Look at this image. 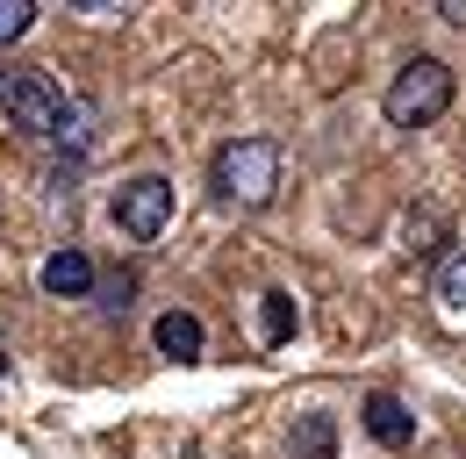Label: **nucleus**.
Instances as JSON below:
<instances>
[{
  "mask_svg": "<svg viewBox=\"0 0 466 459\" xmlns=\"http://www.w3.org/2000/svg\"><path fill=\"white\" fill-rule=\"evenodd\" d=\"M0 108L29 137H51V144H72V151L86 144V108L65 101L44 65H0Z\"/></svg>",
  "mask_w": 466,
  "mask_h": 459,
  "instance_id": "1",
  "label": "nucleus"
},
{
  "mask_svg": "<svg viewBox=\"0 0 466 459\" xmlns=\"http://www.w3.org/2000/svg\"><path fill=\"white\" fill-rule=\"evenodd\" d=\"M216 194L237 209H266L280 194V144L273 137H237L216 151Z\"/></svg>",
  "mask_w": 466,
  "mask_h": 459,
  "instance_id": "2",
  "label": "nucleus"
},
{
  "mask_svg": "<svg viewBox=\"0 0 466 459\" xmlns=\"http://www.w3.org/2000/svg\"><path fill=\"white\" fill-rule=\"evenodd\" d=\"M380 108H388L395 129H423V122H438V115L452 108V65H445V57H409L402 72L388 79Z\"/></svg>",
  "mask_w": 466,
  "mask_h": 459,
  "instance_id": "3",
  "label": "nucleus"
},
{
  "mask_svg": "<svg viewBox=\"0 0 466 459\" xmlns=\"http://www.w3.org/2000/svg\"><path fill=\"white\" fill-rule=\"evenodd\" d=\"M108 216H116L122 237H137V244H151L166 216H173V179L166 172H137V179H122L116 201H108Z\"/></svg>",
  "mask_w": 466,
  "mask_h": 459,
  "instance_id": "4",
  "label": "nucleus"
},
{
  "mask_svg": "<svg viewBox=\"0 0 466 459\" xmlns=\"http://www.w3.org/2000/svg\"><path fill=\"white\" fill-rule=\"evenodd\" d=\"M94 280H101V273H94V259H86L79 244H65V251L44 259V294H58V301H86Z\"/></svg>",
  "mask_w": 466,
  "mask_h": 459,
  "instance_id": "5",
  "label": "nucleus"
},
{
  "mask_svg": "<svg viewBox=\"0 0 466 459\" xmlns=\"http://www.w3.org/2000/svg\"><path fill=\"white\" fill-rule=\"evenodd\" d=\"M366 431H373L380 445H395V453H402L409 438H416V416H409V409L388 395V388H373V395H366Z\"/></svg>",
  "mask_w": 466,
  "mask_h": 459,
  "instance_id": "6",
  "label": "nucleus"
},
{
  "mask_svg": "<svg viewBox=\"0 0 466 459\" xmlns=\"http://www.w3.org/2000/svg\"><path fill=\"white\" fill-rule=\"evenodd\" d=\"M151 344H158L166 359H201L208 331H201V316H187V309H166V316H158V331H151Z\"/></svg>",
  "mask_w": 466,
  "mask_h": 459,
  "instance_id": "7",
  "label": "nucleus"
},
{
  "mask_svg": "<svg viewBox=\"0 0 466 459\" xmlns=\"http://www.w3.org/2000/svg\"><path fill=\"white\" fill-rule=\"evenodd\" d=\"M258 301H266V309H258V338H266V344H288L294 338V294L273 287V294H258Z\"/></svg>",
  "mask_w": 466,
  "mask_h": 459,
  "instance_id": "8",
  "label": "nucleus"
},
{
  "mask_svg": "<svg viewBox=\"0 0 466 459\" xmlns=\"http://www.w3.org/2000/svg\"><path fill=\"white\" fill-rule=\"evenodd\" d=\"M294 453H301V459H330V453H338L330 416H301V423H294Z\"/></svg>",
  "mask_w": 466,
  "mask_h": 459,
  "instance_id": "9",
  "label": "nucleus"
},
{
  "mask_svg": "<svg viewBox=\"0 0 466 459\" xmlns=\"http://www.w3.org/2000/svg\"><path fill=\"white\" fill-rule=\"evenodd\" d=\"M438 301H445V309H466V251H452V259L438 266Z\"/></svg>",
  "mask_w": 466,
  "mask_h": 459,
  "instance_id": "10",
  "label": "nucleus"
},
{
  "mask_svg": "<svg viewBox=\"0 0 466 459\" xmlns=\"http://www.w3.org/2000/svg\"><path fill=\"white\" fill-rule=\"evenodd\" d=\"M29 22H36V0H0V44L29 36Z\"/></svg>",
  "mask_w": 466,
  "mask_h": 459,
  "instance_id": "11",
  "label": "nucleus"
},
{
  "mask_svg": "<svg viewBox=\"0 0 466 459\" xmlns=\"http://www.w3.org/2000/svg\"><path fill=\"white\" fill-rule=\"evenodd\" d=\"M129 273H101V280H94V294H101V309H108V316H122V309H129Z\"/></svg>",
  "mask_w": 466,
  "mask_h": 459,
  "instance_id": "12",
  "label": "nucleus"
},
{
  "mask_svg": "<svg viewBox=\"0 0 466 459\" xmlns=\"http://www.w3.org/2000/svg\"><path fill=\"white\" fill-rule=\"evenodd\" d=\"M438 15H445V22H452V29H466V0H445V7H438Z\"/></svg>",
  "mask_w": 466,
  "mask_h": 459,
  "instance_id": "13",
  "label": "nucleus"
},
{
  "mask_svg": "<svg viewBox=\"0 0 466 459\" xmlns=\"http://www.w3.org/2000/svg\"><path fill=\"white\" fill-rule=\"evenodd\" d=\"M0 373H7V344H0Z\"/></svg>",
  "mask_w": 466,
  "mask_h": 459,
  "instance_id": "14",
  "label": "nucleus"
}]
</instances>
